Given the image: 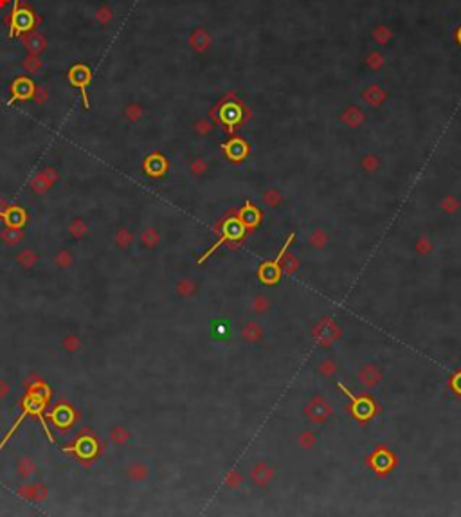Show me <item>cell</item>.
I'll list each match as a JSON object with an SVG mask.
<instances>
[{"label":"cell","mask_w":461,"mask_h":517,"mask_svg":"<svg viewBox=\"0 0 461 517\" xmlns=\"http://www.w3.org/2000/svg\"><path fill=\"white\" fill-rule=\"evenodd\" d=\"M96 18H98V22H99L101 26H106V24H110L112 22L114 13H112V9L108 7V5H101L99 9H98V13H96Z\"/></svg>","instance_id":"603a6c76"},{"label":"cell","mask_w":461,"mask_h":517,"mask_svg":"<svg viewBox=\"0 0 461 517\" xmlns=\"http://www.w3.org/2000/svg\"><path fill=\"white\" fill-rule=\"evenodd\" d=\"M141 240L142 243L146 247H155L159 243V240H161V235H159V231L155 229H146V231H142V235H141Z\"/></svg>","instance_id":"7402d4cb"},{"label":"cell","mask_w":461,"mask_h":517,"mask_svg":"<svg viewBox=\"0 0 461 517\" xmlns=\"http://www.w3.org/2000/svg\"><path fill=\"white\" fill-rule=\"evenodd\" d=\"M18 260H20V263H24V265H33L34 261H36V258H34V254L29 251H26L24 254H20L18 256Z\"/></svg>","instance_id":"d6a6232c"},{"label":"cell","mask_w":461,"mask_h":517,"mask_svg":"<svg viewBox=\"0 0 461 517\" xmlns=\"http://www.w3.org/2000/svg\"><path fill=\"white\" fill-rule=\"evenodd\" d=\"M296 445L304 452H312L321 445V433L315 429V425H308V427L301 429L296 434Z\"/></svg>","instance_id":"4fadbf2b"},{"label":"cell","mask_w":461,"mask_h":517,"mask_svg":"<svg viewBox=\"0 0 461 517\" xmlns=\"http://www.w3.org/2000/svg\"><path fill=\"white\" fill-rule=\"evenodd\" d=\"M308 334L321 350H331L344 337V328L335 317L319 315L310 323Z\"/></svg>","instance_id":"6da1fadb"},{"label":"cell","mask_w":461,"mask_h":517,"mask_svg":"<svg viewBox=\"0 0 461 517\" xmlns=\"http://www.w3.org/2000/svg\"><path fill=\"white\" fill-rule=\"evenodd\" d=\"M224 485L229 488V490H241L243 486L247 485V478L245 472L238 467H232L230 470H227L226 476H224Z\"/></svg>","instance_id":"2e32d148"},{"label":"cell","mask_w":461,"mask_h":517,"mask_svg":"<svg viewBox=\"0 0 461 517\" xmlns=\"http://www.w3.org/2000/svg\"><path fill=\"white\" fill-rule=\"evenodd\" d=\"M34 90H36V87H34V83H33L29 78H16L13 87H11L13 98L18 101L31 100L33 96H34Z\"/></svg>","instance_id":"9a60e30c"},{"label":"cell","mask_w":461,"mask_h":517,"mask_svg":"<svg viewBox=\"0 0 461 517\" xmlns=\"http://www.w3.org/2000/svg\"><path fill=\"white\" fill-rule=\"evenodd\" d=\"M49 186H51V184L47 182V178L43 177V173L36 175V177H34V178L31 180V188L34 189V191H38V193H43V191H47Z\"/></svg>","instance_id":"cb8c5ba5"},{"label":"cell","mask_w":461,"mask_h":517,"mask_svg":"<svg viewBox=\"0 0 461 517\" xmlns=\"http://www.w3.org/2000/svg\"><path fill=\"white\" fill-rule=\"evenodd\" d=\"M247 485L256 492H270L278 480V469L267 458H256L245 472Z\"/></svg>","instance_id":"3957f363"},{"label":"cell","mask_w":461,"mask_h":517,"mask_svg":"<svg viewBox=\"0 0 461 517\" xmlns=\"http://www.w3.org/2000/svg\"><path fill=\"white\" fill-rule=\"evenodd\" d=\"M36 24V16L29 7H18L16 11L11 13V36H15V33L22 34V33H29Z\"/></svg>","instance_id":"9c48e42d"},{"label":"cell","mask_w":461,"mask_h":517,"mask_svg":"<svg viewBox=\"0 0 461 517\" xmlns=\"http://www.w3.org/2000/svg\"><path fill=\"white\" fill-rule=\"evenodd\" d=\"M11 0H0V9H4V7H7V4H9Z\"/></svg>","instance_id":"8d00e7d4"},{"label":"cell","mask_w":461,"mask_h":517,"mask_svg":"<svg viewBox=\"0 0 461 517\" xmlns=\"http://www.w3.org/2000/svg\"><path fill=\"white\" fill-rule=\"evenodd\" d=\"M78 447H79V450H81V456H90L92 452H94V444L89 442V440H83Z\"/></svg>","instance_id":"f546056e"},{"label":"cell","mask_w":461,"mask_h":517,"mask_svg":"<svg viewBox=\"0 0 461 517\" xmlns=\"http://www.w3.org/2000/svg\"><path fill=\"white\" fill-rule=\"evenodd\" d=\"M128 476L135 481H144L148 476H150V470H148V467L144 465V463H141V461H133V463L128 467Z\"/></svg>","instance_id":"d6986e66"},{"label":"cell","mask_w":461,"mask_h":517,"mask_svg":"<svg viewBox=\"0 0 461 517\" xmlns=\"http://www.w3.org/2000/svg\"><path fill=\"white\" fill-rule=\"evenodd\" d=\"M262 204L267 209H279L281 204H283V197H281V193H279L278 189L268 188L265 189L262 195Z\"/></svg>","instance_id":"ac0fdd59"},{"label":"cell","mask_w":461,"mask_h":517,"mask_svg":"<svg viewBox=\"0 0 461 517\" xmlns=\"http://www.w3.org/2000/svg\"><path fill=\"white\" fill-rule=\"evenodd\" d=\"M274 307H276V301H274L272 294L267 292V290H256V292H252L249 301H247L249 315H254V317H260V319H267L268 315L274 312Z\"/></svg>","instance_id":"ba28073f"},{"label":"cell","mask_w":461,"mask_h":517,"mask_svg":"<svg viewBox=\"0 0 461 517\" xmlns=\"http://www.w3.org/2000/svg\"><path fill=\"white\" fill-rule=\"evenodd\" d=\"M18 9V0H15V5H13V11Z\"/></svg>","instance_id":"74e56055"},{"label":"cell","mask_w":461,"mask_h":517,"mask_svg":"<svg viewBox=\"0 0 461 517\" xmlns=\"http://www.w3.org/2000/svg\"><path fill=\"white\" fill-rule=\"evenodd\" d=\"M413 254L420 260H429L434 256L436 252V241L429 233H418L411 241Z\"/></svg>","instance_id":"8fae6325"},{"label":"cell","mask_w":461,"mask_h":517,"mask_svg":"<svg viewBox=\"0 0 461 517\" xmlns=\"http://www.w3.org/2000/svg\"><path fill=\"white\" fill-rule=\"evenodd\" d=\"M141 114H142V112H141V108H139L137 104H130V106L126 108V117H128L130 121H137L139 117H141Z\"/></svg>","instance_id":"f1b7e54d"},{"label":"cell","mask_w":461,"mask_h":517,"mask_svg":"<svg viewBox=\"0 0 461 517\" xmlns=\"http://www.w3.org/2000/svg\"><path fill=\"white\" fill-rule=\"evenodd\" d=\"M268 337V328L265 324V319L249 315L238 324L236 330V339L245 348H262Z\"/></svg>","instance_id":"277c9868"},{"label":"cell","mask_w":461,"mask_h":517,"mask_svg":"<svg viewBox=\"0 0 461 517\" xmlns=\"http://www.w3.org/2000/svg\"><path fill=\"white\" fill-rule=\"evenodd\" d=\"M18 469H20V474L24 476V478H27V476H29L33 470H34V465H33L31 460H22L20 465H18Z\"/></svg>","instance_id":"83f0119b"},{"label":"cell","mask_w":461,"mask_h":517,"mask_svg":"<svg viewBox=\"0 0 461 517\" xmlns=\"http://www.w3.org/2000/svg\"><path fill=\"white\" fill-rule=\"evenodd\" d=\"M299 265H301V260H299V254L296 251L285 249V251L281 252V256H279V261H278V269L283 276H288V277L294 276V274L299 271Z\"/></svg>","instance_id":"5bb4252c"},{"label":"cell","mask_w":461,"mask_h":517,"mask_svg":"<svg viewBox=\"0 0 461 517\" xmlns=\"http://www.w3.org/2000/svg\"><path fill=\"white\" fill-rule=\"evenodd\" d=\"M163 168H164V162L161 157H150V161H148L146 164V170L152 175H159V173L163 172Z\"/></svg>","instance_id":"d4e9b609"},{"label":"cell","mask_w":461,"mask_h":517,"mask_svg":"<svg viewBox=\"0 0 461 517\" xmlns=\"http://www.w3.org/2000/svg\"><path fill=\"white\" fill-rule=\"evenodd\" d=\"M22 42H24V47L27 49V52H29V54H34V56H38L40 52L45 51V47H47V40H45L40 33L29 31L27 36L22 38Z\"/></svg>","instance_id":"e0dca14e"},{"label":"cell","mask_w":461,"mask_h":517,"mask_svg":"<svg viewBox=\"0 0 461 517\" xmlns=\"http://www.w3.org/2000/svg\"><path fill=\"white\" fill-rule=\"evenodd\" d=\"M384 379H386V370L382 364L377 361H364L357 366L355 370V382L362 389L367 391H377L378 387L382 386Z\"/></svg>","instance_id":"5b68a950"},{"label":"cell","mask_w":461,"mask_h":517,"mask_svg":"<svg viewBox=\"0 0 461 517\" xmlns=\"http://www.w3.org/2000/svg\"><path fill=\"white\" fill-rule=\"evenodd\" d=\"M314 371L315 375L321 377L323 380H339L344 373V366H342L341 359L333 353H325L315 359L314 362Z\"/></svg>","instance_id":"52a82bcc"},{"label":"cell","mask_w":461,"mask_h":517,"mask_svg":"<svg viewBox=\"0 0 461 517\" xmlns=\"http://www.w3.org/2000/svg\"><path fill=\"white\" fill-rule=\"evenodd\" d=\"M132 240H133V236H132L130 233H128V231H125V229L121 231V235L117 236V241H119V243H121V245H123V247L130 245V243H132Z\"/></svg>","instance_id":"4dcf8cb0"},{"label":"cell","mask_w":461,"mask_h":517,"mask_svg":"<svg viewBox=\"0 0 461 517\" xmlns=\"http://www.w3.org/2000/svg\"><path fill=\"white\" fill-rule=\"evenodd\" d=\"M333 243V235L326 225H314L304 233L303 247L312 254H323Z\"/></svg>","instance_id":"8992f818"},{"label":"cell","mask_w":461,"mask_h":517,"mask_svg":"<svg viewBox=\"0 0 461 517\" xmlns=\"http://www.w3.org/2000/svg\"><path fill=\"white\" fill-rule=\"evenodd\" d=\"M42 173H43V177L47 178V182H49V184H53L54 180H58V173L54 172L53 168H47V170H43Z\"/></svg>","instance_id":"836d02e7"},{"label":"cell","mask_w":461,"mask_h":517,"mask_svg":"<svg viewBox=\"0 0 461 517\" xmlns=\"http://www.w3.org/2000/svg\"><path fill=\"white\" fill-rule=\"evenodd\" d=\"M5 214H7V222H9L11 225H20L22 222H24V213L18 211V209H11L9 213Z\"/></svg>","instance_id":"484cf974"},{"label":"cell","mask_w":461,"mask_h":517,"mask_svg":"<svg viewBox=\"0 0 461 517\" xmlns=\"http://www.w3.org/2000/svg\"><path fill=\"white\" fill-rule=\"evenodd\" d=\"M301 416L308 425H325L335 416V402L325 393H312L301 406Z\"/></svg>","instance_id":"7a4b0ae2"},{"label":"cell","mask_w":461,"mask_h":517,"mask_svg":"<svg viewBox=\"0 0 461 517\" xmlns=\"http://www.w3.org/2000/svg\"><path fill=\"white\" fill-rule=\"evenodd\" d=\"M90 79H92V72H90V69L87 67V65H83V63H78V65H74V67L68 70V81H70L74 87H78V89L81 90L85 108H89L90 106L89 94H87V87H89Z\"/></svg>","instance_id":"30bf717a"},{"label":"cell","mask_w":461,"mask_h":517,"mask_svg":"<svg viewBox=\"0 0 461 517\" xmlns=\"http://www.w3.org/2000/svg\"><path fill=\"white\" fill-rule=\"evenodd\" d=\"M366 168H367V170H375V168H377V161L369 157V159L366 161Z\"/></svg>","instance_id":"d590c367"},{"label":"cell","mask_w":461,"mask_h":517,"mask_svg":"<svg viewBox=\"0 0 461 517\" xmlns=\"http://www.w3.org/2000/svg\"><path fill=\"white\" fill-rule=\"evenodd\" d=\"M460 497H461V490H460Z\"/></svg>","instance_id":"f35d334b"},{"label":"cell","mask_w":461,"mask_h":517,"mask_svg":"<svg viewBox=\"0 0 461 517\" xmlns=\"http://www.w3.org/2000/svg\"><path fill=\"white\" fill-rule=\"evenodd\" d=\"M200 288H202V285H200L198 277L195 276H182L178 277L177 283H175V294L184 301L197 298L200 294Z\"/></svg>","instance_id":"7c38bea8"},{"label":"cell","mask_w":461,"mask_h":517,"mask_svg":"<svg viewBox=\"0 0 461 517\" xmlns=\"http://www.w3.org/2000/svg\"><path fill=\"white\" fill-rule=\"evenodd\" d=\"M70 229H72L74 235H81V233L85 231V225L81 224V222H74V224L70 225Z\"/></svg>","instance_id":"e575fe53"},{"label":"cell","mask_w":461,"mask_h":517,"mask_svg":"<svg viewBox=\"0 0 461 517\" xmlns=\"http://www.w3.org/2000/svg\"><path fill=\"white\" fill-rule=\"evenodd\" d=\"M460 200L456 199V197H447V199L441 200V204H440V209H441V213L447 214V216H454V214L460 211Z\"/></svg>","instance_id":"ffe728a7"},{"label":"cell","mask_w":461,"mask_h":517,"mask_svg":"<svg viewBox=\"0 0 461 517\" xmlns=\"http://www.w3.org/2000/svg\"><path fill=\"white\" fill-rule=\"evenodd\" d=\"M33 98H34V101H36V103H40V104L45 103V100H47V90L43 89V87H36V90H34V96H33Z\"/></svg>","instance_id":"1f68e13d"},{"label":"cell","mask_w":461,"mask_h":517,"mask_svg":"<svg viewBox=\"0 0 461 517\" xmlns=\"http://www.w3.org/2000/svg\"><path fill=\"white\" fill-rule=\"evenodd\" d=\"M112 438H114L115 444H125L126 440L130 438V433H128V431H125V429L117 427V429H114V433H112Z\"/></svg>","instance_id":"4316f807"},{"label":"cell","mask_w":461,"mask_h":517,"mask_svg":"<svg viewBox=\"0 0 461 517\" xmlns=\"http://www.w3.org/2000/svg\"><path fill=\"white\" fill-rule=\"evenodd\" d=\"M22 67H24V70H26V72H29V74H38L40 70H42L43 63H42V60H40L38 56H34V54H29V56L24 60Z\"/></svg>","instance_id":"44dd1931"}]
</instances>
